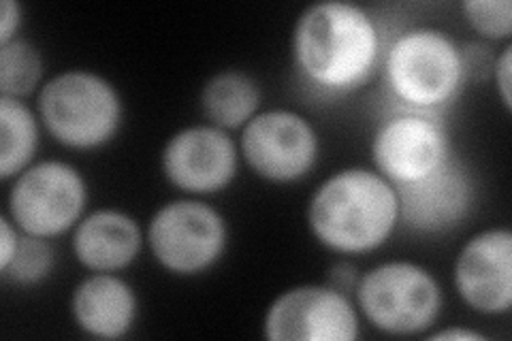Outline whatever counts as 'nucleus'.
I'll return each instance as SVG.
<instances>
[{
    "instance_id": "5",
    "label": "nucleus",
    "mask_w": 512,
    "mask_h": 341,
    "mask_svg": "<svg viewBox=\"0 0 512 341\" xmlns=\"http://www.w3.org/2000/svg\"><path fill=\"white\" fill-rule=\"evenodd\" d=\"M352 297L361 320L391 337L425 335L444 307L434 271L412 261H384L363 271Z\"/></svg>"
},
{
    "instance_id": "17",
    "label": "nucleus",
    "mask_w": 512,
    "mask_h": 341,
    "mask_svg": "<svg viewBox=\"0 0 512 341\" xmlns=\"http://www.w3.org/2000/svg\"><path fill=\"white\" fill-rule=\"evenodd\" d=\"M41 126L37 109L22 99L0 96V180L5 184L37 162Z\"/></svg>"
},
{
    "instance_id": "3",
    "label": "nucleus",
    "mask_w": 512,
    "mask_h": 341,
    "mask_svg": "<svg viewBox=\"0 0 512 341\" xmlns=\"http://www.w3.org/2000/svg\"><path fill=\"white\" fill-rule=\"evenodd\" d=\"M391 109L444 116L466 88L463 45L436 26H410L387 39L380 64Z\"/></svg>"
},
{
    "instance_id": "22",
    "label": "nucleus",
    "mask_w": 512,
    "mask_h": 341,
    "mask_svg": "<svg viewBox=\"0 0 512 341\" xmlns=\"http://www.w3.org/2000/svg\"><path fill=\"white\" fill-rule=\"evenodd\" d=\"M24 26V7L20 0L0 3V45H7L20 37Z\"/></svg>"
},
{
    "instance_id": "23",
    "label": "nucleus",
    "mask_w": 512,
    "mask_h": 341,
    "mask_svg": "<svg viewBox=\"0 0 512 341\" xmlns=\"http://www.w3.org/2000/svg\"><path fill=\"white\" fill-rule=\"evenodd\" d=\"M22 231L18 226L13 224V220L3 214L0 216V269H3L18 250V243H20Z\"/></svg>"
},
{
    "instance_id": "16",
    "label": "nucleus",
    "mask_w": 512,
    "mask_h": 341,
    "mask_svg": "<svg viewBox=\"0 0 512 341\" xmlns=\"http://www.w3.org/2000/svg\"><path fill=\"white\" fill-rule=\"evenodd\" d=\"M263 90L248 71L224 69L205 81L201 90V109L207 122L233 133L261 111Z\"/></svg>"
},
{
    "instance_id": "24",
    "label": "nucleus",
    "mask_w": 512,
    "mask_h": 341,
    "mask_svg": "<svg viewBox=\"0 0 512 341\" xmlns=\"http://www.w3.org/2000/svg\"><path fill=\"white\" fill-rule=\"evenodd\" d=\"M359 278H361V271L348 263V261H340L338 265H335L331 271H329V282L333 288H338L342 292H346V295L352 297V292H355L357 284H359Z\"/></svg>"
},
{
    "instance_id": "12",
    "label": "nucleus",
    "mask_w": 512,
    "mask_h": 341,
    "mask_svg": "<svg viewBox=\"0 0 512 341\" xmlns=\"http://www.w3.org/2000/svg\"><path fill=\"white\" fill-rule=\"evenodd\" d=\"M453 284L459 299L480 316H504L512 307V231L491 226L463 243Z\"/></svg>"
},
{
    "instance_id": "7",
    "label": "nucleus",
    "mask_w": 512,
    "mask_h": 341,
    "mask_svg": "<svg viewBox=\"0 0 512 341\" xmlns=\"http://www.w3.org/2000/svg\"><path fill=\"white\" fill-rule=\"evenodd\" d=\"M5 214L24 235L56 239L88 214V182L67 160H39L9 182Z\"/></svg>"
},
{
    "instance_id": "21",
    "label": "nucleus",
    "mask_w": 512,
    "mask_h": 341,
    "mask_svg": "<svg viewBox=\"0 0 512 341\" xmlns=\"http://www.w3.org/2000/svg\"><path fill=\"white\" fill-rule=\"evenodd\" d=\"M493 81L498 88V96L506 111L512 109V45L506 43L502 52L495 56L493 64Z\"/></svg>"
},
{
    "instance_id": "8",
    "label": "nucleus",
    "mask_w": 512,
    "mask_h": 341,
    "mask_svg": "<svg viewBox=\"0 0 512 341\" xmlns=\"http://www.w3.org/2000/svg\"><path fill=\"white\" fill-rule=\"evenodd\" d=\"M239 133V154L263 182L297 184L318 165V131L295 109H261Z\"/></svg>"
},
{
    "instance_id": "6",
    "label": "nucleus",
    "mask_w": 512,
    "mask_h": 341,
    "mask_svg": "<svg viewBox=\"0 0 512 341\" xmlns=\"http://www.w3.org/2000/svg\"><path fill=\"white\" fill-rule=\"evenodd\" d=\"M146 243L160 269L178 278H195L214 269L227 254L229 222L207 201L180 197L154 211Z\"/></svg>"
},
{
    "instance_id": "10",
    "label": "nucleus",
    "mask_w": 512,
    "mask_h": 341,
    "mask_svg": "<svg viewBox=\"0 0 512 341\" xmlns=\"http://www.w3.org/2000/svg\"><path fill=\"white\" fill-rule=\"evenodd\" d=\"M361 314L355 299L331 284H299L269 303L263 316L267 341H355Z\"/></svg>"
},
{
    "instance_id": "25",
    "label": "nucleus",
    "mask_w": 512,
    "mask_h": 341,
    "mask_svg": "<svg viewBox=\"0 0 512 341\" xmlns=\"http://www.w3.org/2000/svg\"><path fill=\"white\" fill-rule=\"evenodd\" d=\"M425 337L429 341H485L489 339L485 333L466 329V327H446L438 331H427Z\"/></svg>"
},
{
    "instance_id": "9",
    "label": "nucleus",
    "mask_w": 512,
    "mask_h": 341,
    "mask_svg": "<svg viewBox=\"0 0 512 341\" xmlns=\"http://www.w3.org/2000/svg\"><path fill=\"white\" fill-rule=\"evenodd\" d=\"M455 156L442 116L391 109L372 137L374 169L397 188L419 182Z\"/></svg>"
},
{
    "instance_id": "20",
    "label": "nucleus",
    "mask_w": 512,
    "mask_h": 341,
    "mask_svg": "<svg viewBox=\"0 0 512 341\" xmlns=\"http://www.w3.org/2000/svg\"><path fill=\"white\" fill-rule=\"evenodd\" d=\"M470 28L487 41L510 43L512 3L510 0H466L461 3Z\"/></svg>"
},
{
    "instance_id": "11",
    "label": "nucleus",
    "mask_w": 512,
    "mask_h": 341,
    "mask_svg": "<svg viewBox=\"0 0 512 341\" xmlns=\"http://www.w3.org/2000/svg\"><path fill=\"white\" fill-rule=\"evenodd\" d=\"M239 143L222 128L205 122L180 128L160 152V171L184 197H212L227 190L239 173Z\"/></svg>"
},
{
    "instance_id": "18",
    "label": "nucleus",
    "mask_w": 512,
    "mask_h": 341,
    "mask_svg": "<svg viewBox=\"0 0 512 341\" xmlns=\"http://www.w3.org/2000/svg\"><path fill=\"white\" fill-rule=\"evenodd\" d=\"M43 71L39 47L28 39L18 37L7 45H0V96L26 101L45 84Z\"/></svg>"
},
{
    "instance_id": "2",
    "label": "nucleus",
    "mask_w": 512,
    "mask_h": 341,
    "mask_svg": "<svg viewBox=\"0 0 512 341\" xmlns=\"http://www.w3.org/2000/svg\"><path fill=\"white\" fill-rule=\"evenodd\" d=\"M312 237L340 256L380 250L399 226L395 186L370 167H346L331 173L310 197Z\"/></svg>"
},
{
    "instance_id": "19",
    "label": "nucleus",
    "mask_w": 512,
    "mask_h": 341,
    "mask_svg": "<svg viewBox=\"0 0 512 341\" xmlns=\"http://www.w3.org/2000/svg\"><path fill=\"white\" fill-rule=\"evenodd\" d=\"M54 265H56V252H54L52 241L22 233L18 250H15L11 261L0 269V275H3L5 282L13 286L30 288V286H39L41 282L50 278Z\"/></svg>"
},
{
    "instance_id": "15",
    "label": "nucleus",
    "mask_w": 512,
    "mask_h": 341,
    "mask_svg": "<svg viewBox=\"0 0 512 341\" xmlns=\"http://www.w3.org/2000/svg\"><path fill=\"white\" fill-rule=\"evenodd\" d=\"M71 318L88 337L124 339L137 324L139 297L118 273H90L73 288Z\"/></svg>"
},
{
    "instance_id": "14",
    "label": "nucleus",
    "mask_w": 512,
    "mask_h": 341,
    "mask_svg": "<svg viewBox=\"0 0 512 341\" xmlns=\"http://www.w3.org/2000/svg\"><path fill=\"white\" fill-rule=\"evenodd\" d=\"M143 246L146 231L122 209H92L71 233L75 261L90 273H120L131 267Z\"/></svg>"
},
{
    "instance_id": "13",
    "label": "nucleus",
    "mask_w": 512,
    "mask_h": 341,
    "mask_svg": "<svg viewBox=\"0 0 512 341\" xmlns=\"http://www.w3.org/2000/svg\"><path fill=\"white\" fill-rule=\"evenodd\" d=\"M399 224L419 235H442L466 222L476 205L472 171L453 156L419 182L397 186Z\"/></svg>"
},
{
    "instance_id": "1",
    "label": "nucleus",
    "mask_w": 512,
    "mask_h": 341,
    "mask_svg": "<svg viewBox=\"0 0 512 341\" xmlns=\"http://www.w3.org/2000/svg\"><path fill=\"white\" fill-rule=\"evenodd\" d=\"M387 35L376 15L348 0H320L299 13L291 35L295 71L325 99H344L380 71Z\"/></svg>"
},
{
    "instance_id": "4",
    "label": "nucleus",
    "mask_w": 512,
    "mask_h": 341,
    "mask_svg": "<svg viewBox=\"0 0 512 341\" xmlns=\"http://www.w3.org/2000/svg\"><path fill=\"white\" fill-rule=\"evenodd\" d=\"M37 113L47 135L62 148L94 152L120 133L124 103L111 81L90 69L50 77L37 92Z\"/></svg>"
}]
</instances>
